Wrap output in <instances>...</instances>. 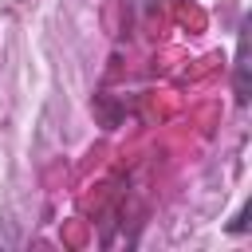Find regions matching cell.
Segmentation results:
<instances>
[{
  "instance_id": "2",
  "label": "cell",
  "mask_w": 252,
  "mask_h": 252,
  "mask_svg": "<svg viewBox=\"0 0 252 252\" xmlns=\"http://www.w3.org/2000/svg\"><path fill=\"white\" fill-rule=\"evenodd\" d=\"M248 213H252V205L244 201V205H240V213L224 224V232H228V236H244V232H248Z\"/></svg>"
},
{
  "instance_id": "1",
  "label": "cell",
  "mask_w": 252,
  "mask_h": 252,
  "mask_svg": "<svg viewBox=\"0 0 252 252\" xmlns=\"http://www.w3.org/2000/svg\"><path fill=\"white\" fill-rule=\"evenodd\" d=\"M232 91H236V102L248 106V20L240 24V35H236V71H232Z\"/></svg>"
}]
</instances>
